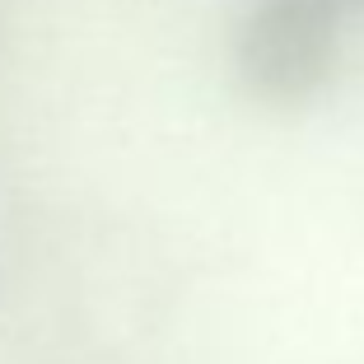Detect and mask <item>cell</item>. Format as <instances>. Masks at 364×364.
<instances>
[{
  "label": "cell",
  "instance_id": "1",
  "mask_svg": "<svg viewBox=\"0 0 364 364\" xmlns=\"http://www.w3.org/2000/svg\"><path fill=\"white\" fill-rule=\"evenodd\" d=\"M355 0H257L234 38L238 85L267 107H299L336 70L341 19Z\"/></svg>",
  "mask_w": 364,
  "mask_h": 364
}]
</instances>
